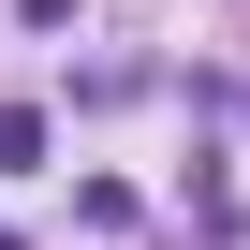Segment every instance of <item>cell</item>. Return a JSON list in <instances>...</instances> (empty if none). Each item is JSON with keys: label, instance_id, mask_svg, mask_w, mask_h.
Returning a JSON list of instances; mask_svg holds the SVG:
<instances>
[{"label": "cell", "instance_id": "2", "mask_svg": "<svg viewBox=\"0 0 250 250\" xmlns=\"http://www.w3.org/2000/svg\"><path fill=\"white\" fill-rule=\"evenodd\" d=\"M15 15H30V30H59V15H74V0H15Z\"/></svg>", "mask_w": 250, "mask_h": 250}, {"label": "cell", "instance_id": "1", "mask_svg": "<svg viewBox=\"0 0 250 250\" xmlns=\"http://www.w3.org/2000/svg\"><path fill=\"white\" fill-rule=\"evenodd\" d=\"M30 162H44V118H30V103H0V177H30Z\"/></svg>", "mask_w": 250, "mask_h": 250}]
</instances>
